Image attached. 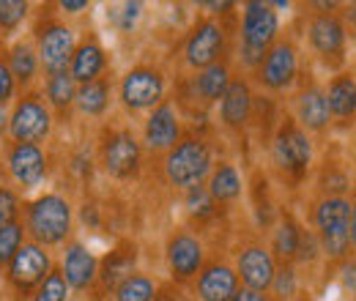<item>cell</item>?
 Wrapping results in <instances>:
<instances>
[{
    "mask_svg": "<svg viewBox=\"0 0 356 301\" xmlns=\"http://www.w3.org/2000/svg\"><path fill=\"white\" fill-rule=\"evenodd\" d=\"M277 31H280V19L274 6L261 0L247 3L241 17V60L247 66H261V60L266 58V52L277 39Z\"/></svg>",
    "mask_w": 356,
    "mask_h": 301,
    "instance_id": "obj_1",
    "label": "cell"
},
{
    "mask_svg": "<svg viewBox=\"0 0 356 301\" xmlns=\"http://www.w3.org/2000/svg\"><path fill=\"white\" fill-rule=\"evenodd\" d=\"M318 241L332 260H340L351 250V203L340 195H329L315 209Z\"/></svg>",
    "mask_w": 356,
    "mask_h": 301,
    "instance_id": "obj_2",
    "label": "cell"
},
{
    "mask_svg": "<svg viewBox=\"0 0 356 301\" xmlns=\"http://www.w3.org/2000/svg\"><path fill=\"white\" fill-rule=\"evenodd\" d=\"M165 172H168V181L178 189H184V192H189L195 186H203L206 175L211 172L209 145L197 137L181 140L165 159Z\"/></svg>",
    "mask_w": 356,
    "mask_h": 301,
    "instance_id": "obj_3",
    "label": "cell"
},
{
    "mask_svg": "<svg viewBox=\"0 0 356 301\" xmlns=\"http://www.w3.org/2000/svg\"><path fill=\"white\" fill-rule=\"evenodd\" d=\"M28 230L31 236L44 244H60L72 233V206L60 195H44L28 206Z\"/></svg>",
    "mask_w": 356,
    "mask_h": 301,
    "instance_id": "obj_4",
    "label": "cell"
},
{
    "mask_svg": "<svg viewBox=\"0 0 356 301\" xmlns=\"http://www.w3.org/2000/svg\"><path fill=\"white\" fill-rule=\"evenodd\" d=\"M52 131V115L44 99L39 93H28L22 101H17L11 118H8V134L14 137V143H44Z\"/></svg>",
    "mask_w": 356,
    "mask_h": 301,
    "instance_id": "obj_5",
    "label": "cell"
},
{
    "mask_svg": "<svg viewBox=\"0 0 356 301\" xmlns=\"http://www.w3.org/2000/svg\"><path fill=\"white\" fill-rule=\"evenodd\" d=\"M274 159L285 172H291L296 178L305 175L312 159V145L307 131L296 127L293 121H285L274 137Z\"/></svg>",
    "mask_w": 356,
    "mask_h": 301,
    "instance_id": "obj_6",
    "label": "cell"
},
{
    "mask_svg": "<svg viewBox=\"0 0 356 301\" xmlns=\"http://www.w3.org/2000/svg\"><path fill=\"white\" fill-rule=\"evenodd\" d=\"M225 52V31L220 22L214 19H200L189 39H186V47H184V55H186V63L192 69H209L214 63H220Z\"/></svg>",
    "mask_w": 356,
    "mask_h": 301,
    "instance_id": "obj_7",
    "label": "cell"
},
{
    "mask_svg": "<svg viewBox=\"0 0 356 301\" xmlns=\"http://www.w3.org/2000/svg\"><path fill=\"white\" fill-rule=\"evenodd\" d=\"M165 99V77L156 69L137 66L121 83V101L129 110H151Z\"/></svg>",
    "mask_w": 356,
    "mask_h": 301,
    "instance_id": "obj_8",
    "label": "cell"
},
{
    "mask_svg": "<svg viewBox=\"0 0 356 301\" xmlns=\"http://www.w3.org/2000/svg\"><path fill=\"white\" fill-rule=\"evenodd\" d=\"M140 143L132 131H110L102 145V165L113 178H134L140 172Z\"/></svg>",
    "mask_w": 356,
    "mask_h": 301,
    "instance_id": "obj_9",
    "label": "cell"
},
{
    "mask_svg": "<svg viewBox=\"0 0 356 301\" xmlns=\"http://www.w3.org/2000/svg\"><path fill=\"white\" fill-rule=\"evenodd\" d=\"M49 274H52V260L42 244H22L14 260L8 263V282L22 293L39 288Z\"/></svg>",
    "mask_w": 356,
    "mask_h": 301,
    "instance_id": "obj_10",
    "label": "cell"
},
{
    "mask_svg": "<svg viewBox=\"0 0 356 301\" xmlns=\"http://www.w3.org/2000/svg\"><path fill=\"white\" fill-rule=\"evenodd\" d=\"M74 49H77L74 47V31L60 25V22H49L39 33V60L47 69V74L69 72Z\"/></svg>",
    "mask_w": 356,
    "mask_h": 301,
    "instance_id": "obj_11",
    "label": "cell"
},
{
    "mask_svg": "<svg viewBox=\"0 0 356 301\" xmlns=\"http://www.w3.org/2000/svg\"><path fill=\"white\" fill-rule=\"evenodd\" d=\"M296 69H299V58H296L293 44L280 42V44H274L266 52V58L261 60V66H258V80H261L264 88H268V90H282V88H288L293 83Z\"/></svg>",
    "mask_w": 356,
    "mask_h": 301,
    "instance_id": "obj_12",
    "label": "cell"
},
{
    "mask_svg": "<svg viewBox=\"0 0 356 301\" xmlns=\"http://www.w3.org/2000/svg\"><path fill=\"white\" fill-rule=\"evenodd\" d=\"M236 274L241 277L244 288L258 291V293H266L268 288H271L274 274H277L274 255L268 250H264V247L252 244V247H247V250L238 252V271Z\"/></svg>",
    "mask_w": 356,
    "mask_h": 301,
    "instance_id": "obj_13",
    "label": "cell"
},
{
    "mask_svg": "<svg viewBox=\"0 0 356 301\" xmlns=\"http://www.w3.org/2000/svg\"><path fill=\"white\" fill-rule=\"evenodd\" d=\"M168 266L173 271V279L184 282L195 274H200L203 266V244L192 233H176L168 241Z\"/></svg>",
    "mask_w": 356,
    "mask_h": 301,
    "instance_id": "obj_14",
    "label": "cell"
},
{
    "mask_svg": "<svg viewBox=\"0 0 356 301\" xmlns=\"http://www.w3.org/2000/svg\"><path fill=\"white\" fill-rule=\"evenodd\" d=\"M8 170L14 175L17 184H22L25 189L42 184L47 175V156L39 145H28V143H14V148L8 151Z\"/></svg>",
    "mask_w": 356,
    "mask_h": 301,
    "instance_id": "obj_15",
    "label": "cell"
},
{
    "mask_svg": "<svg viewBox=\"0 0 356 301\" xmlns=\"http://www.w3.org/2000/svg\"><path fill=\"white\" fill-rule=\"evenodd\" d=\"M238 291V274L225 266L211 263L197 277V299L200 301H230Z\"/></svg>",
    "mask_w": 356,
    "mask_h": 301,
    "instance_id": "obj_16",
    "label": "cell"
},
{
    "mask_svg": "<svg viewBox=\"0 0 356 301\" xmlns=\"http://www.w3.org/2000/svg\"><path fill=\"white\" fill-rule=\"evenodd\" d=\"M178 134H181V127H178L176 110L162 101L145 121V145L151 151H173Z\"/></svg>",
    "mask_w": 356,
    "mask_h": 301,
    "instance_id": "obj_17",
    "label": "cell"
},
{
    "mask_svg": "<svg viewBox=\"0 0 356 301\" xmlns=\"http://www.w3.org/2000/svg\"><path fill=\"white\" fill-rule=\"evenodd\" d=\"M310 44L323 58H340L346 49V25L334 14H318L310 22Z\"/></svg>",
    "mask_w": 356,
    "mask_h": 301,
    "instance_id": "obj_18",
    "label": "cell"
},
{
    "mask_svg": "<svg viewBox=\"0 0 356 301\" xmlns=\"http://www.w3.org/2000/svg\"><path fill=\"white\" fill-rule=\"evenodd\" d=\"M60 274H63L69 288L86 291L99 277V260L93 258V252H88L83 244H69L66 255H63V271Z\"/></svg>",
    "mask_w": 356,
    "mask_h": 301,
    "instance_id": "obj_19",
    "label": "cell"
},
{
    "mask_svg": "<svg viewBox=\"0 0 356 301\" xmlns=\"http://www.w3.org/2000/svg\"><path fill=\"white\" fill-rule=\"evenodd\" d=\"M134 263H137V247H134L132 241L118 244L102 263V271H99L102 288L104 291H118L134 274Z\"/></svg>",
    "mask_w": 356,
    "mask_h": 301,
    "instance_id": "obj_20",
    "label": "cell"
},
{
    "mask_svg": "<svg viewBox=\"0 0 356 301\" xmlns=\"http://www.w3.org/2000/svg\"><path fill=\"white\" fill-rule=\"evenodd\" d=\"M252 113V93L250 86L244 80H230V86L225 90V96L220 99V115L222 124L230 129H241L250 121Z\"/></svg>",
    "mask_w": 356,
    "mask_h": 301,
    "instance_id": "obj_21",
    "label": "cell"
},
{
    "mask_svg": "<svg viewBox=\"0 0 356 301\" xmlns=\"http://www.w3.org/2000/svg\"><path fill=\"white\" fill-rule=\"evenodd\" d=\"M107 66V58H104V49L96 42H86L74 49V58H72V66H69V74L74 77V83L80 86H88L93 80L102 77Z\"/></svg>",
    "mask_w": 356,
    "mask_h": 301,
    "instance_id": "obj_22",
    "label": "cell"
},
{
    "mask_svg": "<svg viewBox=\"0 0 356 301\" xmlns=\"http://www.w3.org/2000/svg\"><path fill=\"white\" fill-rule=\"evenodd\" d=\"M326 104H329V115H334L337 121H348L356 115V80L354 74H337L332 80V86L326 90Z\"/></svg>",
    "mask_w": 356,
    "mask_h": 301,
    "instance_id": "obj_23",
    "label": "cell"
},
{
    "mask_svg": "<svg viewBox=\"0 0 356 301\" xmlns=\"http://www.w3.org/2000/svg\"><path fill=\"white\" fill-rule=\"evenodd\" d=\"M329 104H326V93L321 88H305L299 93V121L302 127L310 131H321L329 127Z\"/></svg>",
    "mask_w": 356,
    "mask_h": 301,
    "instance_id": "obj_24",
    "label": "cell"
},
{
    "mask_svg": "<svg viewBox=\"0 0 356 301\" xmlns=\"http://www.w3.org/2000/svg\"><path fill=\"white\" fill-rule=\"evenodd\" d=\"M230 86V69L225 66L222 60L203 69L197 77H195V93L200 96V101L211 104V101H220L225 96V90Z\"/></svg>",
    "mask_w": 356,
    "mask_h": 301,
    "instance_id": "obj_25",
    "label": "cell"
},
{
    "mask_svg": "<svg viewBox=\"0 0 356 301\" xmlns=\"http://www.w3.org/2000/svg\"><path fill=\"white\" fill-rule=\"evenodd\" d=\"M206 189L214 197V203H233L241 195V175L230 162H222L211 170V181Z\"/></svg>",
    "mask_w": 356,
    "mask_h": 301,
    "instance_id": "obj_26",
    "label": "cell"
},
{
    "mask_svg": "<svg viewBox=\"0 0 356 301\" xmlns=\"http://www.w3.org/2000/svg\"><path fill=\"white\" fill-rule=\"evenodd\" d=\"M299 244H302V227H299L291 216H285V219L277 225V230H274L271 252L282 260V263H291V260L299 255Z\"/></svg>",
    "mask_w": 356,
    "mask_h": 301,
    "instance_id": "obj_27",
    "label": "cell"
},
{
    "mask_svg": "<svg viewBox=\"0 0 356 301\" xmlns=\"http://www.w3.org/2000/svg\"><path fill=\"white\" fill-rule=\"evenodd\" d=\"M6 63L11 69L14 83H22V86H28L36 77V72H39V58H36V52L28 44H14Z\"/></svg>",
    "mask_w": 356,
    "mask_h": 301,
    "instance_id": "obj_28",
    "label": "cell"
},
{
    "mask_svg": "<svg viewBox=\"0 0 356 301\" xmlns=\"http://www.w3.org/2000/svg\"><path fill=\"white\" fill-rule=\"evenodd\" d=\"M110 104V83L107 80H93L88 86L77 88V107L86 115H102Z\"/></svg>",
    "mask_w": 356,
    "mask_h": 301,
    "instance_id": "obj_29",
    "label": "cell"
},
{
    "mask_svg": "<svg viewBox=\"0 0 356 301\" xmlns=\"http://www.w3.org/2000/svg\"><path fill=\"white\" fill-rule=\"evenodd\" d=\"M47 101L55 107V110H66L77 101V83L69 72H60V74H49L47 80Z\"/></svg>",
    "mask_w": 356,
    "mask_h": 301,
    "instance_id": "obj_30",
    "label": "cell"
},
{
    "mask_svg": "<svg viewBox=\"0 0 356 301\" xmlns=\"http://www.w3.org/2000/svg\"><path fill=\"white\" fill-rule=\"evenodd\" d=\"M154 296H156V285L145 274H132L115 291V301H154Z\"/></svg>",
    "mask_w": 356,
    "mask_h": 301,
    "instance_id": "obj_31",
    "label": "cell"
},
{
    "mask_svg": "<svg viewBox=\"0 0 356 301\" xmlns=\"http://www.w3.org/2000/svg\"><path fill=\"white\" fill-rule=\"evenodd\" d=\"M25 227L19 222H11L6 227H0V266H8L14 255L19 252V247L25 244Z\"/></svg>",
    "mask_w": 356,
    "mask_h": 301,
    "instance_id": "obj_32",
    "label": "cell"
},
{
    "mask_svg": "<svg viewBox=\"0 0 356 301\" xmlns=\"http://www.w3.org/2000/svg\"><path fill=\"white\" fill-rule=\"evenodd\" d=\"M186 209H189V214L197 216V219H209L217 211V203H214V197L209 195L206 186H195V189L186 192Z\"/></svg>",
    "mask_w": 356,
    "mask_h": 301,
    "instance_id": "obj_33",
    "label": "cell"
},
{
    "mask_svg": "<svg viewBox=\"0 0 356 301\" xmlns=\"http://www.w3.org/2000/svg\"><path fill=\"white\" fill-rule=\"evenodd\" d=\"M66 293H69V285H66L63 274L52 271L44 282L36 288V293L31 296V301H66Z\"/></svg>",
    "mask_w": 356,
    "mask_h": 301,
    "instance_id": "obj_34",
    "label": "cell"
},
{
    "mask_svg": "<svg viewBox=\"0 0 356 301\" xmlns=\"http://www.w3.org/2000/svg\"><path fill=\"white\" fill-rule=\"evenodd\" d=\"M28 17V3L22 0H0V28L14 31Z\"/></svg>",
    "mask_w": 356,
    "mask_h": 301,
    "instance_id": "obj_35",
    "label": "cell"
},
{
    "mask_svg": "<svg viewBox=\"0 0 356 301\" xmlns=\"http://www.w3.org/2000/svg\"><path fill=\"white\" fill-rule=\"evenodd\" d=\"M271 288H274V293H277L280 299H291V296L296 293V271L291 268V263H285V266L274 274Z\"/></svg>",
    "mask_w": 356,
    "mask_h": 301,
    "instance_id": "obj_36",
    "label": "cell"
},
{
    "mask_svg": "<svg viewBox=\"0 0 356 301\" xmlns=\"http://www.w3.org/2000/svg\"><path fill=\"white\" fill-rule=\"evenodd\" d=\"M17 209H19L17 195H14L11 189H3V186H0V227H6V225H11V222H14Z\"/></svg>",
    "mask_w": 356,
    "mask_h": 301,
    "instance_id": "obj_37",
    "label": "cell"
},
{
    "mask_svg": "<svg viewBox=\"0 0 356 301\" xmlns=\"http://www.w3.org/2000/svg\"><path fill=\"white\" fill-rule=\"evenodd\" d=\"M140 8H143L140 3H124V6H121V11H115V14H113L121 31H132L134 22H137V17H140Z\"/></svg>",
    "mask_w": 356,
    "mask_h": 301,
    "instance_id": "obj_38",
    "label": "cell"
},
{
    "mask_svg": "<svg viewBox=\"0 0 356 301\" xmlns=\"http://www.w3.org/2000/svg\"><path fill=\"white\" fill-rule=\"evenodd\" d=\"M14 88H17V83H14V77H11L8 63H6V60H0V107L14 96Z\"/></svg>",
    "mask_w": 356,
    "mask_h": 301,
    "instance_id": "obj_39",
    "label": "cell"
},
{
    "mask_svg": "<svg viewBox=\"0 0 356 301\" xmlns=\"http://www.w3.org/2000/svg\"><path fill=\"white\" fill-rule=\"evenodd\" d=\"M318 250H321L318 236H312V233H305V230H302V244H299V255H296V258L310 263V260H315Z\"/></svg>",
    "mask_w": 356,
    "mask_h": 301,
    "instance_id": "obj_40",
    "label": "cell"
},
{
    "mask_svg": "<svg viewBox=\"0 0 356 301\" xmlns=\"http://www.w3.org/2000/svg\"><path fill=\"white\" fill-rule=\"evenodd\" d=\"M230 301H268L266 293H258V291H250V288H238L236 296Z\"/></svg>",
    "mask_w": 356,
    "mask_h": 301,
    "instance_id": "obj_41",
    "label": "cell"
},
{
    "mask_svg": "<svg viewBox=\"0 0 356 301\" xmlns=\"http://www.w3.org/2000/svg\"><path fill=\"white\" fill-rule=\"evenodd\" d=\"M343 282H346V288H351L356 293V260H351V263L343 268Z\"/></svg>",
    "mask_w": 356,
    "mask_h": 301,
    "instance_id": "obj_42",
    "label": "cell"
},
{
    "mask_svg": "<svg viewBox=\"0 0 356 301\" xmlns=\"http://www.w3.org/2000/svg\"><path fill=\"white\" fill-rule=\"evenodd\" d=\"M60 8H63V11H69V14H77V11L88 8V3H86V0H63V3H60Z\"/></svg>",
    "mask_w": 356,
    "mask_h": 301,
    "instance_id": "obj_43",
    "label": "cell"
},
{
    "mask_svg": "<svg viewBox=\"0 0 356 301\" xmlns=\"http://www.w3.org/2000/svg\"><path fill=\"white\" fill-rule=\"evenodd\" d=\"M154 301H181V293H173L170 288H165V291H156V296H154Z\"/></svg>",
    "mask_w": 356,
    "mask_h": 301,
    "instance_id": "obj_44",
    "label": "cell"
},
{
    "mask_svg": "<svg viewBox=\"0 0 356 301\" xmlns=\"http://www.w3.org/2000/svg\"><path fill=\"white\" fill-rule=\"evenodd\" d=\"M351 244L356 247V203L351 206Z\"/></svg>",
    "mask_w": 356,
    "mask_h": 301,
    "instance_id": "obj_45",
    "label": "cell"
},
{
    "mask_svg": "<svg viewBox=\"0 0 356 301\" xmlns=\"http://www.w3.org/2000/svg\"><path fill=\"white\" fill-rule=\"evenodd\" d=\"M8 129V115H6V110L0 107V134Z\"/></svg>",
    "mask_w": 356,
    "mask_h": 301,
    "instance_id": "obj_46",
    "label": "cell"
}]
</instances>
